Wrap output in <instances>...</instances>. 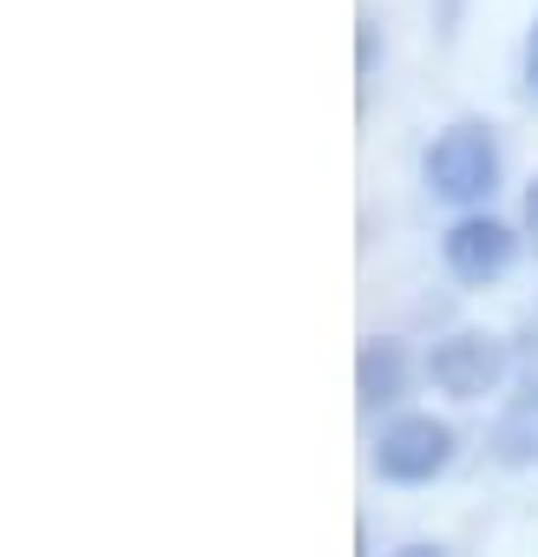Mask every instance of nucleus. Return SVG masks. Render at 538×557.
Instances as JSON below:
<instances>
[{"label":"nucleus","instance_id":"nucleus-9","mask_svg":"<svg viewBox=\"0 0 538 557\" xmlns=\"http://www.w3.org/2000/svg\"><path fill=\"white\" fill-rule=\"evenodd\" d=\"M394 557H440V544H401Z\"/></svg>","mask_w":538,"mask_h":557},{"label":"nucleus","instance_id":"nucleus-1","mask_svg":"<svg viewBox=\"0 0 538 557\" xmlns=\"http://www.w3.org/2000/svg\"><path fill=\"white\" fill-rule=\"evenodd\" d=\"M420 171H427V190H433V197H447V203H479V197H492V184H499V145H492L486 125H447V132L427 145Z\"/></svg>","mask_w":538,"mask_h":557},{"label":"nucleus","instance_id":"nucleus-4","mask_svg":"<svg viewBox=\"0 0 538 557\" xmlns=\"http://www.w3.org/2000/svg\"><path fill=\"white\" fill-rule=\"evenodd\" d=\"M447 269L460 275V283H473V289H486L492 275H505L512 269V256H518V236L499 223V216H460L453 230H447Z\"/></svg>","mask_w":538,"mask_h":557},{"label":"nucleus","instance_id":"nucleus-5","mask_svg":"<svg viewBox=\"0 0 538 557\" xmlns=\"http://www.w3.org/2000/svg\"><path fill=\"white\" fill-rule=\"evenodd\" d=\"M492 459L499 466H538V381L512 394V407L492 426Z\"/></svg>","mask_w":538,"mask_h":557},{"label":"nucleus","instance_id":"nucleus-3","mask_svg":"<svg viewBox=\"0 0 538 557\" xmlns=\"http://www.w3.org/2000/svg\"><path fill=\"white\" fill-rule=\"evenodd\" d=\"M427 374L440 394L453 400H486L499 381H505V342L499 335H479V329H460L447 335L433 355H427Z\"/></svg>","mask_w":538,"mask_h":557},{"label":"nucleus","instance_id":"nucleus-6","mask_svg":"<svg viewBox=\"0 0 538 557\" xmlns=\"http://www.w3.org/2000/svg\"><path fill=\"white\" fill-rule=\"evenodd\" d=\"M407 381V355L394 342H368L362 348V407H388Z\"/></svg>","mask_w":538,"mask_h":557},{"label":"nucleus","instance_id":"nucleus-2","mask_svg":"<svg viewBox=\"0 0 538 557\" xmlns=\"http://www.w3.org/2000/svg\"><path fill=\"white\" fill-rule=\"evenodd\" d=\"M447 459H453V426L433 413H407L375 440V472L394 485H427L433 472H447Z\"/></svg>","mask_w":538,"mask_h":557},{"label":"nucleus","instance_id":"nucleus-7","mask_svg":"<svg viewBox=\"0 0 538 557\" xmlns=\"http://www.w3.org/2000/svg\"><path fill=\"white\" fill-rule=\"evenodd\" d=\"M525 86H531V92H538V27H531V34H525Z\"/></svg>","mask_w":538,"mask_h":557},{"label":"nucleus","instance_id":"nucleus-8","mask_svg":"<svg viewBox=\"0 0 538 557\" xmlns=\"http://www.w3.org/2000/svg\"><path fill=\"white\" fill-rule=\"evenodd\" d=\"M525 223H531V243H538V184L525 190Z\"/></svg>","mask_w":538,"mask_h":557}]
</instances>
